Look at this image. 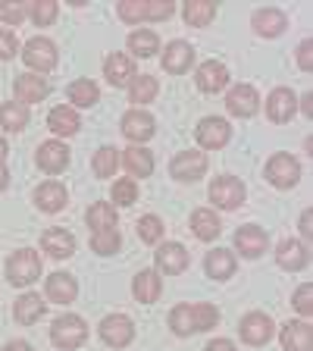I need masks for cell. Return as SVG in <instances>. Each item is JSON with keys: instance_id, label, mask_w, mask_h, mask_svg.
<instances>
[{"instance_id": "cell-9", "label": "cell", "mask_w": 313, "mask_h": 351, "mask_svg": "<svg viewBox=\"0 0 313 351\" xmlns=\"http://www.w3.org/2000/svg\"><path fill=\"white\" fill-rule=\"evenodd\" d=\"M119 129H123V135L129 141H135V145H145V141L153 138V132H157V123H153L151 113H145V110H125L123 119H119Z\"/></svg>"}, {"instance_id": "cell-20", "label": "cell", "mask_w": 313, "mask_h": 351, "mask_svg": "<svg viewBox=\"0 0 313 351\" xmlns=\"http://www.w3.org/2000/svg\"><path fill=\"white\" fill-rule=\"evenodd\" d=\"M266 245H270V235L263 232L260 226H241L238 232H235V248H238V254H245L248 261H254V257H260L263 251H266Z\"/></svg>"}, {"instance_id": "cell-53", "label": "cell", "mask_w": 313, "mask_h": 351, "mask_svg": "<svg viewBox=\"0 0 313 351\" xmlns=\"http://www.w3.org/2000/svg\"><path fill=\"white\" fill-rule=\"evenodd\" d=\"M310 104H313V97H310V95H304V97H301V104H298V107L304 110V117H310V113H313V107H310Z\"/></svg>"}, {"instance_id": "cell-2", "label": "cell", "mask_w": 313, "mask_h": 351, "mask_svg": "<svg viewBox=\"0 0 313 351\" xmlns=\"http://www.w3.org/2000/svg\"><path fill=\"white\" fill-rule=\"evenodd\" d=\"M51 342L60 351H75L88 342V323L79 314H60L51 326Z\"/></svg>"}, {"instance_id": "cell-36", "label": "cell", "mask_w": 313, "mask_h": 351, "mask_svg": "<svg viewBox=\"0 0 313 351\" xmlns=\"http://www.w3.org/2000/svg\"><path fill=\"white\" fill-rule=\"evenodd\" d=\"M29 125V107H22L16 101L0 104V129L7 132H22Z\"/></svg>"}, {"instance_id": "cell-47", "label": "cell", "mask_w": 313, "mask_h": 351, "mask_svg": "<svg viewBox=\"0 0 313 351\" xmlns=\"http://www.w3.org/2000/svg\"><path fill=\"white\" fill-rule=\"evenodd\" d=\"M295 307H298V314H304V317L313 314V285L310 282L298 285V292H295Z\"/></svg>"}, {"instance_id": "cell-12", "label": "cell", "mask_w": 313, "mask_h": 351, "mask_svg": "<svg viewBox=\"0 0 313 351\" xmlns=\"http://www.w3.org/2000/svg\"><path fill=\"white\" fill-rule=\"evenodd\" d=\"M226 107L232 117L238 119H251L257 113V107H260V97H257V88L254 85H232L226 95Z\"/></svg>"}, {"instance_id": "cell-21", "label": "cell", "mask_w": 313, "mask_h": 351, "mask_svg": "<svg viewBox=\"0 0 313 351\" xmlns=\"http://www.w3.org/2000/svg\"><path fill=\"white\" fill-rule=\"evenodd\" d=\"M38 167L44 169V173H63L66 167H69V147L63 145V141H44L41 147H38Z\"/></svg>"}, {"instance_id": "cell-14", "label": "cell", "mask_w": 313, "mask_h": 351, "mask_svg": "<svg viewBox=\"0 0 313 351\" xmlns=\"http://www.w3.org/2000/svg\"><path fill=\"white\" fill-rule=\"evenodd\" d=\"M295 113H298V97H295L292 88H273L270 91V101H266V117H270V123H288V119H295Z\"/></svg>"}, {"instance_id": "cell-6", "label": "cell", "mask_w": 313, "mask_h": 351, "mask_svg": "<svg viewBox=\"0 0 313 351\" xmlns=\"http://www.w3.org/2000/svg\"><path fill=\"white\" fill-rule=\"evenodd\" d=\"M245 195H248V189H245V182L235 179V176H216L210 182V201L216 207H223V210L241 207L245 204Z\"/></svg>"}, {"instance_id": "cell-26", "label": "cell", "mask_w": 313, "mask_h": 351, "mask_svg": "<svg viewBox=\"0 0 313 351\" xmlns=\"http://www.w3.org/2000/svg\"><path fill=\"white\" fill-rule=\"evenodd\" d=\"M251 25H254V32L260 38H276L285 32V13L276 7H263L251 16Z\"/></svg>"}, {"instance_id": "cell-51", "label": "cell", "mask_w": 313, "mask_h": 351, "mask_svg": "<svg viewBox=\"0 0 313 351\" xmlns=\"http://www.w3.org/2000/svg\"><path fill=\"white\" fill-rule=\"evenodd\" d=\"M0 351H32V345H29V342H22V339H13V342H7Z\"/></svg>"}, {"instance_id": "cell-16", "label": "cell", "mask_w": 313, "mask_h": 351, "mask_svg": "<svg viewBox=\"0 0 313 351\" xmlns=\"http://www.w3.org/2000/svg\"><path fill=\"white\" fill-rule=\"evenodd\" d=\"M13 91H16V97H19L22 107H29V104H38V101H44V97L51 95V82L44 79V75L25 73L13 82Z\"/></svg>"}, {"instance_id": "cell-46", "label": "cell", "mask_w": 313, "mask_h": 351, "mask_svg": "<svg viewBox=\"0 0 313 351\" xmlns=\"http://www.w3.org/2000/svg\"><path fill=\"white\" fill-rule=\"evenodd\" d=\"M119 19L129 22V25L145 22V3H141V0H125V3H119Z\"/></svg>"}, {"instance_id": "cell-42", "label": "cell", "mask_w": 313, "mask_h": 351, "mask_svg": "<svg viewBox=\"0 0 313 351\" xmlns=\"http://www.w3.org/2000/svg\"><path fill=\"white\" fill-rule=\"evenodd\" d=\"M110 197H113V204H119V207H132L138 201V185H135V179H119V182H113Z\"/></svg>"}, {"instance_id": "cell-39", "label": "cell", "mask_w": 313, "mask_h": 351, "mask_svg": "<svg viewBox=\"0 0 313 351\" xmlns=\"http://www.w3.org/2000/svg\"><path fill=\"white\" fill-rule=\"evenodd\" d=\"M116 167H119V151L110 145L101 147V151L95 154V160H91V169H95L97 179H110V176L116 173Z\"/></svg>"}, {"instance_id": "cell-35", "label": "cell", "mask_w": 313, "mask_h": 351, "mask_svg": "<svg viewBox=\"0 0 313 351\" xmlns=\"http://www.w3.org/2000/svg\"><path fill=\"white\" fill-rule=\"evenodd\" d=\"M66 95L73 101V110L75 107H95V104L101 101V91H97V85L91 79H75L73 85L66 88Z\"/></svg>"}, {"instance_id": "cell-4", "label": "cell", "mask_w": 313, "mask_h": 351, "mask_svg": "<svg viewBox=\"0 0 313 351\" xmlns=\"http://www.w3.org/2000/svg\"><path fill=\"white\" fill-rule=\"evenodd\" d=\"M7 279L13 285H32L41 279V257L32 248H19L7 261Z\"/></svg>"}, {"instance_id": "cell-52", "label": "cell", "mask_w": 313, "mask_h": 351, "mask_svg": "<svg viewBox=\"0 0 313 351\" xmlns=\"http://www.w3.org/2000/svg\"><path fill=\"white\" fill-rule=\"evenodd\" d=\"M301 235H304V239H310V210L301 213Z\"/></svg>"}, {"instance_id": "cell-13", "label": "cell", "mask_w": 313, "mask_h": 351, "mask_svg": "<svg viewBox=\"0 0 313 351\" xmlns=\"http://www.w3.org/2000/svg\"><path fill=\"white\" fill-rule=\"evenodd\" d=\"M195 135H197V145L201 147L216 151V147H223L229 138H232V125H229L226 119H219V117H207V119L197 123Z\"/></svg>"}, {"instance_id": "cell-37", "label": "cell", "mask_w": 313, "mask_h": 351, "mask_svg": "<svg viewBox=\"0 0 313 351\" xmlns=\"http://www.w3.org/2000/svg\"><path fill=\"white\" fill-rule=\"evenodd\" d=\"M129 51L135 53V57H141V60L153 57V53L160 51L157 32H151V29H135V32L129 35Z\"/></svg>"}, {"instance_id": "cell-38", "label": "cell", "mask_w": 313, "mask_h": 351, "mask_svg": "<svg viewBox=\"0 0 313 351\" xmlns=\"http://www.w3.org/2000/svg\"><path fill=\"white\" fill-rule=\"evenodd\" d=\"M157 91H160V85H157L153 75H135L129 82V101L138 104V110H141V104H151L157 97Z\"/></svg>"}, {"instance_id": "cell-7", "label": "cell", "mask_w": 313, "mask_h": 351, "mask_svg": "<svg viewBox=\"0 0 313 351\" xmlns=\"http://www.w3.org/2000/svg\"><path fill=\"white\" fill-rule=\"evenodd\" d=\"M266 179L276 189H295L301 179V163L295 160L292 154H273L270 163H266Z\"/></svg>"}, {"instance_id": "cell-11", "label": "cell", "mask_w": 313, "mask_h": 351, "mask_svg": "<svg viewBox=\"0 0 313 351\" xmlns=\"http://www.w3.org/2000/svg\"><path fill=\"white\" fill-rule=\"evenodd\" d=\"M153 261H157V273H166V276H179V273L188 270V251H185V245H179V241H163L160 248H157V254H153Z\"/></svg>"}, {"instance_id": "cell-30", "label": "cell", "mask_w": 313, "mask_h": 351, "mask_svg": "<svg viewBox=\"0 0 313 351\" xmlns=\"http://www.w3.org/2000/svg\"><path fill=\"white\" fill-rule=\"evenodd\" d=\"M204 270H207V276L210 279H229L235 273V254L232 251H226V248H213V251H207V257H204Z\"/></svg>"}, {"instance_id": "cell-19", "label": "cell", "mask_w": 313, "mask_h": 351, "mask_svg": "<svg viewBox=\"0 0 313 351\" xmlns=\"http://www.w3.org/2000/svg\"><path fill=\"white\" fill-rule=\"evenodd\" d=\"M279 339L285 351H313V326L307 320H288Z\"/></svg>"}, {"instance_id": "cell-22", "label": "cell", "mask_w": 313, "mask_h": 351, "mask_svg": "<svg viewBox=\"0 0 313 351\" xmlns=\"http://www.w3.org/2000/svg\"><path fill=\"white\" fill-rule=\"evenodd\" d=\"M103 75H107L110 85H129L132 79H135V60L129 57V53H107V60H103Z\"/></svg>"}, {"instance_id": "cell-50", "label": "cell", "mask_w": 313, "mask_h": 351, "mask_svg": "<svg viewBox=\"0 0 313 351\" xmlns=\"http://www.w3.org/2000/svg\"><path fill=\"white\" fill-rule=\"evenodd\" d=\"M204 351H238V348H235V342H229V339H213Z\"/></svg>"}, {"instance_id": "cell-15", "label": "cell", "mask_w": 313, "mask_h": 351, "mask_svg": "<svg viewBox=\"0 0 313 351\" xmlns=\"http://www.w3.org/2000/svg\"><path fill=\"white\" fill-rule=\"evenodd\" d=\"M195 82L204 95H219V91L229 85V69L219 63V60H207V63L197 66Z\"/></svg>"}, {"instance_id": "cell-44", "label": "cell", "mask_w": 313, "mask_h": 351, "mask_svg": "<svg viewBox=\"0 0 313 351\" xmlns=\"http://www.w3.org/2000/svg\"><path fill=\"white\" fill-rule=\"evenodd\" d=\"M25 16H29V3H13V0L0 3V19L7 22V25H22Z\"/></svg>"}, {"instance_id": "cell-5", "label": "cell", "mask_w": 313, "mask_h": 351, "mask_svg": "<svg viewBox=\"0 0 313 351\" xmlns=\"http://www.w3.org/2000/svg\"><path fill=\"white\" fill-rule=\"evenodd\" d=\"M22 60H25V66L35 69V73H51L53 66H57V44L44 35L29 38L25 47H22Z\"/></svg>"}, {"instance_id": "cell-33", "label": "cell", "mask_w": 313, "mask_h": 351, "mask_svg": "<svg viewBox=\"0 0 313 351\" xmlns=\"http://www.w3.org/2000/svg\"><path fill=\"white\" fill-rule=\"evenodd\" d=\"M116 207L107 204V201H97V204L88 207V226H91V232H103V229H116Z\"/></svg>"}, {"instance_id": "cell-10", "label": "cell", "mask_w": 313, "mask_h": 351, "mask_svg": "<svg viewBox=\"0 0 313 351\" xmlns=\"http://www.w3.org/2000/svg\"><path fill=\"white\" fill-rule=\"evenodd\" d=\"M97 332H101V339L110 345V348H125V345L135 339V323H132L125 314H110L101 320Z\"/></svg>"}, {"instance_id": "cell-49", "label": "cell", "mask_w": 313, "mask_h": 351, "mask_svg": "<svg viewBox=\"0 0 313 351\" xmlns=\"http://www.w3.org/2000/svg\"><path fill=\"white\" fill-rule=\"evenodd\" d=\"M298 66L304 73H310V41H301L298 47Z\"/></svg>"}, {"instance_id": "cell-17", "label": "cell", "mask_w": 313, "mask_h": 351, "mask_svg": "<svg viewBox=\"0 0 313 351\" xmlns=\"http://www.w3.org/2000/svg\"><path fill=\"white\" fill-rule=\"evenodd\" d=\"M163 69H166L169 75H182L191 69V63H195V47H191L188 41H169L166 51H163Z\"/></svg>"}, {"instance_id": "cell-1", "label": "cell", "mask_w": 313, "mask_h": 351, "mask_svg": "<svg viewBox=\"0 0 313 351\" xmlns=\"http://www.w3.org/2000/svg\"><path fill=\"white\" fill-rule=\"evenodd\" d=\"M219 323V311L213 304H175L169 311V329L175 336H191V332H207Z\"/></svg>"}, {"instance_id": "cell-34", "label": "cell", "mask_w": 313, "mask_h": 351, "mask_svg": "<svg viewBox=\"0 0 313 351\" xmlns=\"http://www.w3.org/2000/svg\"><path fill=\"white\" fill-rule=\"evenodd\" d=\"M191 232H195L201 241H213L219 235V217L213 210H207V207L195 210L191 213Z\"/></svg>"}, {"instance_id": "cell-40", "label": "cell", "mask_w": 313, "mask_h": 351, "mask_svg": "<svg viewBox=\"0 0 313 351\" xmlns=\"http://www.w3.org/2000/svg\"><path fill=\"white\" fill-rule=\"evenodd\" d=\"M119 245H123V235L119 229H103V232H91V251L95 254H116Z\"/></svg>"}, {"instance_id": "cell-25", "label": "cell", "mask_w": 313, "mask_h": 351, "mask_svg": "<svg viewBox=\"0 0 313 351\" xmlns=\"http://www.w3.org/2000/svg\"><path fill=\"white\" fill-rule=\"evenodd\" d=\"M163 292V279L157 270H141L138 276L132 279V295L141 301V304H153Z\"/></svg>"}, {"instance_id": "cell-43", "label": "cell", "mask_w": 313, "mask_h": 351, "mask_svg": "<svg viewBox=\"0 0 313 351\" xmlns=\"http://www.w3.org/2000/svg\"><path fill=\"white\" fill-rule=\"evenodd\" d=\"M60 7L53 3V0H35V3H29V16L32 22H35L38 29H44V25H51L53 19H57Z\"/></svg>"}, {"instance_id": "cell-8", "label": "cell", "mask_w": 313, "mask_h": 351, "mask_svg": "<svg viewBox=\"0 0 313 351\" xmlns=\"http://www.w3.org/2000/svg\"><path fill=\"white\" fill-rule=\"evenodd\" d=\"M207 173V154L201 151H182L169 160V176L179 182H197Z\"/></svg>"}, {"instance_id": "cell-41", "label": "cell", "mask_w": 313, "mask_h": 351, "mask_svg": "<svg viewBox=\"0 0 313 351\" xmlns=\"http://www.w3.org/2000/svg\"><path fill=\"white\" fill-rule=\"evenodd\" d=\"M138 239L145 241V245H160V239H163V219L153 217V213H145V217L138 219Z\"/></svg>"}, {"instance_id": "cell-55", "label": "cell", "mask_w": 313, "mask_h": 351, "mask_svg": "<svg viewBox=\"0 0 313 351\" xmlns=\"http://www.w3.org/2000/svg\"><path fill=\"white\" fill-rule=\"evenodd\" d=\"M3 160H7V141H3V135H0V167H3Z\"/></svg>"}, {"instance_id": "cell-45", "label": "cell", "mask_w": 313, "mask_h": 351, "mask_svg": "<svg viewBox=\"0 0 313 351\" xmlns=\"http://www.w3.org/2000/svg\"><path fill=\"white\" fill-rule=\"evenodd\" d=\"M173 13H175V3H169V0H151V3H145V22H163Z\"/></svg>"}, {"instance_id": "cell-3", "label": "cell", "mask_w": 313, "mask_h": 351, "mask_svg": "<svg viewBox=\"0 0 313 351\" xmlns=\"http://www.w3.org/2000/svg\"><path fill=\"white\" fill-rule=\"evenodd\" d=\"M238 332H241V342L245 345H251V348H263V345L276 336V323H273V317L263 314V311H251V314L241 317Z\"/></svg>"}, {"instance_id": "cell-54", "label": "cell", "mask_w": 313, "mask_h": 351, "mask_svg": "<svg viewBox=\"0 0 313 351\" xmlns=\"http://www.w3.org/2000/svg\"><path fill=\"white\" fill-rule=\"evenodd\" d=\"M10 185V173H7V167H0V191Z\"/></svg>"}, {"instance_id": "cell-29", "label": "cell", "mask_w": 313, "mask_h": 351, "mask_svg": "<svg viewBox=\"0 0 313 351\" xmlns=\"http://www.w3.org/2000/svg\"><path fill=\"white\" fill-rule=\"evenodd\" d=\"M35 204L44 213H60L66 207V189L63 182H44L35 189Z\"/></svg>"}, {"instance_id": "cell-24", "label": "cell", "mask_w": 313, "mask_h": 351, "mask_svg": "<svg viewBox=\"0 0 313 351\" xmlns=\"http://www.w3.org/2000/svg\"><path fill=\"white\" fill-rule=\"evenodd\" d=\"M41 248H44V254L57 257V261H66V257L75 254V239H73V232H66V229H47V232L41 235Z\"/></svg>"}, {"instance_id": "cell-28", "label": "cell", "mask_w": 313, "mask_h": 351, "mask_svg": "<svg viewBox=\"0 0 313 351\" xmlns=\"http://www.w3.org/2000/svg\"><path fill=\"white\" fill-rule=\"evenodd\" d=\"M119 154H123V167L129 169L132 176H138V179H147V176L153 173V154L147 151V147L132 145V147H125V151H119Z\"/></svg>"}, {"instance_id": "cell-18", "label": "cell", "mask_w": 313, "mask_h": 351, "mask_svg": "<svg viewBox=\"0 0 313 351\" xmlns=\"http://www.w3.org/2000/svg\"><path fill=\"white\" fill-rule=\"evenodd\" d=\"M276 261L282 270L288 273H298L304 270L307 263H310V248H307V241H298V239H285L276 251Z\"/></svg>"}, {"instance_id": "cell-23", "label": "cell", "mask_w": 313, "mask_h": 351, "mask_svg": "<svg viewBox=\"0 0 313 351\" xmlns=\"http://www.w3.org/2000/svg\"><path fill=\"white\" fill-rule=\"evenodd\" d=\"M47 129H51L53 135H75V132L82 129L79 110H73L69 104H60V107H53L51 113H47Z\"/></svg>"}, {"instance_id": "cell-31", "label": "cell", "mask_w": 313, "mask_h": 351, "mask_svg": "<svg viewBox=\"0 0 313 351\" xmlns=\"http://www.w3.org/2000/svg\"><path fill=\"white\" fill-rule=\"evenodd\" d=\"M44 311H47V304H44L41 295L29 292V295H22L19 301H16V320L22 323V326H32V323H38L44 317Z\"/></svg>"}, {"instance_id": "cell-48", "label": "cell", "mask_w": 313, "mask_h": 351, "mask_svg": "<svg viewBox=\"0 0 313 351\" xmlns=\"http://www.w3.org/2000/svg\"><path fill=\"white\" fill-rule=\"evenodd\" d=\"M16 51H19V41L10 29H0V60H13Z\"/></svg>"}, {"instance_id": "cell-27", "label": "cell", "mask_w": 313, "mask_h": 351, "mask_svg": "<svg viewBox=\"0 0 313 351\" xmlns=\"http://www.w3.org/2000/svg\"><path fill=\"white\" fill-rule=\"evenodd\" d=\"M44 292H47V298H51L53 304H69V301H75V295H79V285H75V279L69 276V273H53V276H47Z\"/></svg>"}, {"instance_id": "cell-32", "label": "cell", "mask_w": 313, "mask_h": 351, "mask_svg": "<svg viewBox=\"0 0 313 351\" xmlns=\"http://www.w3.org/2000/svg\"><path fill=\"white\" fill-rule=\"evenodd\" d=\"M182 16L195 29H207L213 22V16H216V3H210V0H188L182 7Z\"/></svg>"}]
</instances>
